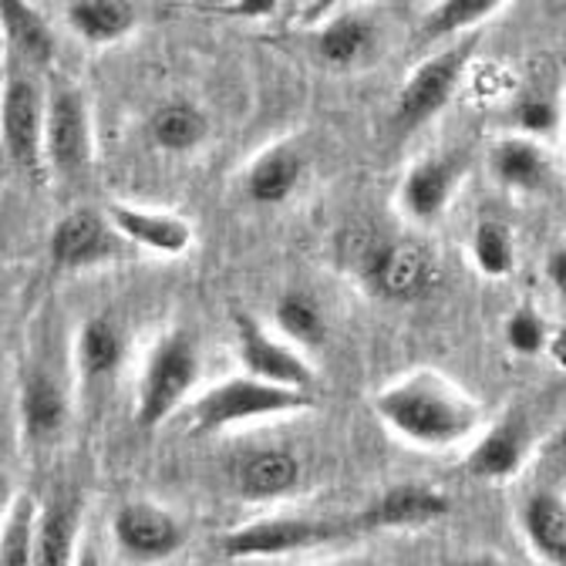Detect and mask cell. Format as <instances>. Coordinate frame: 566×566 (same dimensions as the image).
Wrapping results in <instances>:
<instances>
[{
  "label": "cell",
  "instance_id": "5b68a950",
  "mask_svg": "<svg viewBox=\"0 0 566 566\" xmlns=\"http://www.w3.org/2000/svg\"><path fill=\"white\" fill-rule=\"evenodd\" d=\"M350 520H307V516H273L256 520L250 526L233 530L223 536V553L233 559H256V556H283L321 546L327 539L347 536Z\"/></svg>",
  "mask_w": 566,
  "mask_h": 566
},
{
  "label": "cell",
  "instance_id": "6da1fadb",
  "mask_svg": "<svg viewBox=\"0 0 566 566\" xmlns=\"http://www.w3.org/2000/svg\"><path fill=\"white\" fill-rule=\"evenodd\" d=\"M375 411L401 439L429 449L452 446L479 424V405L436 375H418L385 388L375 398Z\"/></svg>",
  "mask_w": 566,
  "mask_h": 566
},
{
  "label": "cell",
  "instance_id": "f546056e",
  "mask_svg": "<svg viewBox=\"0 0 566 566\" xmlns=\"http://www.w3.org/2000/svg\"><path fill=\"white\" fill-rule=\"evenodd\" d=\"M34 530H38L34 503L28 495H21L11 506L4 533H0V566H34Z\"/></svg>",
  "mask_w": 566,
  "mask_h": 566
},
{
  "label": "cell",
  "instance_id": "d590c367",
  "mask_svg": "<svg viewBox=\"0 0 566 566\" xmlns=\"http://www.w3.org/2000/svg\"><path fill=\"white\" fill-rule=\"evenodd\" d=\"M75 566H102V556H98L92 546H82V549L75 553Z\"/></svg>",
  "mask_w": 566,
  "mask_h": 566
},
{
  "label": "cell",
  "instance_id": "7c38bea8",
  "mask_svg": "<svg viewBox=\"0 0 566 566\" xmlns=\"http://www.w3.org/2000/svg\"><path fill=\"white\" fill-rule=\"evenodd\" d=\"M465 172V159L459 153H446L436 159L418 163L401 182V206L415 220H436L449 206L459 179Z\"/></svg>",
  "mask_w": 566,
  "mask_h": 566
},
{
  "label": "cell",
  "instance_id": "83f0119b",
  "mask_svg": "<svg viewBox=\"0 0 566 566\" xmlns=\"http://www.w3.org/2000/svg\"><path fill=\"white\" fill-rule=\"evenodd\" d=\"M472 256L485 276H506L516 266V243L506 223L482 220L472 233Z\"/></svg>",
  "mask_w": 566,
  "mask_h": 566
},
{
  "label": "cell",
  "instance_id": "e575fe53",
  "mask_svg": "<svg viewBox=\"0 0 566 566\" xmlns=\"http://www.w3.org/2000/svg\"><path fill=\"white\" fill-rule=\"evenodd\" d=\"M546 350H549V358H553L559 368H566V327L553 331V337H549Z\"/></svg>",
  "mask_w": 566,
  "mask_h": 566
},
{
  "label": "cell",
  "instance_id": "d4e9b609",
  "mask_svg": "<svg viewBox=\"0 0 566 566\" xmlns=\"http://www.w3.org/2000/svg\"><path fill=\"white\" fill-rule=\"evenodd\" d=\"M206 115L186 102H169L163 108H156L149 132L156 138V146L166 153H189L206 138Z\"/></svg>",
  "mask_w": 566,
  "mask_h": 566
},
{
  "label": "cell",
  "instance_id": "ba28073f",
  "mask_svg": "<svg viewBox=\"0 0 566 566\" xmlns=\"http://www.w3.org/2000/svg\"><path fill=\"white\" fill-rule=\"evenodd\" d=\"M44 159L57 176H75L88 159V118L75 88H54L44 112Z\"/></svg>",
  "mask_w": 566,
  "mask_h": 566
},
{
  "label": "cell",
  "instance_id": "7a4b0ae2",
  "mask_svg": "<svg viewBox=\"0 0 566 566\" xmlns=\"http://www.w3.org/2000/svg\"><path fill=\"white\" fill-rule=\"evenodd\" d=\"M472 54H475V38L472 41L465 38L452 48L436 51L429 61H421L398 92L395 125L408 132V128L424 125L432 115H439L449 105V98L455 95Z\"/></svg>",
  "mask_w": 566,
  "mask_h": 566
},
{
  "label": "cell",
  "instance_id": "8fae6325",
  "mask_svg": "<svg viewBox=\"0 0 566 566\" xmlns=\"http://www.w3.org/2000/svg\"><path fill=\"white\" fill-rule=\"evenodd\" d=\"M237 340H240V361L250 378L291 391H311V368L297 350L270 340L247 314H237Z\"/></svg>",
  "mask_w": 566,
  "mask_h": 566
},
{
  "label": "cell",
  "instance_id": "603a6c76",
  "mask_svg": "<svg viewBox=\"0 0 566 566\" xmlns=\"http://www.w3.org/2000/svg\"><path fill=\"white\" fill-rule=\"evenodd\" d=\"M371 44H375V28L361 14H340V18L327 21V28L317 34V54L331 67L358 64Z\"/></svg>",
  "mask_w": 566,
  "mask_h": 566
},
{
  "label": "cell",
  "instance_id": "4fadbf2b",
  "mask_svg": "<svg viewBox=\"0 0 566 566\" xmlns=\"http://www.w3.org/2000/svg\"><path fill=\"white\" fill-rule=\"evenodd\" d=\"M112 250H115L112 227L98 217V212H88V209L67 212V217H61L51 230V260L67 270L92 266V263L112 256Z\"/></svg>",
  "mask_w": 566,
  "mask_h": 566
},
{
  "label": "cell",
  "instance_id": "ac0fdd59",
  "mask_svg": "<svg viewBox=\"0 0 566 566\" xmlns=\"http://www.w3.org/2000/svg\"><path fill=\"white\" fill-rule=\"evenodd\" d=\"M523 530L530 546L549 566H566V503L556 492L530 495L523 506Z\"/></svg>",
  "mask_w": 566,
  "mask_h": 566
},
{
  "label": "cell",
  "instance_id": "ffe728a7",
  "mask_svg": "<svg viewBox=\"0 0 566 566\" xmlns=\"http://www.w3.org/2000/svg\"><path fill=\"white\" fill-rule=\"evenodd\" d=\"M546 172L549 166H546L543 149L526 135L503 138L500 146L492 149V176L510 189H523V192L539 189L546 182Z\"/></svg>",
  "mask_w": 566,
  "mask_h": 566
},
{
  "label": "cell",
  "instance_id": "44dd1931",
  "mask_svg": "<svg viewBox=\"0 0 566 566\" xmlns=\"http://www.w3.org/2000/svg\"><path fill=\"white\" fill-rule=\"evenodd\" d=\"M64 14L67 24L88 44H112L122 34H128L135 24L132 4H122V0H71Z\"/></svg>",
  "mask_w": 566,
  "mask_h": 566
},
{
  "label": "cell",
  "instance_id": "30bf717a",
  "mask_svg": "<svg viewBox=\"0 0 566 566\" xmlns=\"http://www.w3.org/2000/svg\"><path fill=\"white\" fill-rule=\"evenodd\" d=\"M365 273L371 280V287L388 297V301H418L436 287V263L432 256L408 247V243H395V247H378L368 253Z\"/></svg>",
  "mask_w": 566,
  "mask_h": 566
},
{
  "label": "cell",
  "instance_id": "9c48e42d",
  "mask_svg": "<svg viewBox=\"0 0 566 566\" xmlns=\"http://www.w3.org/2000/svg\"><path fill=\"white\" fill-rule=\"evenodd\" d=\"M115 543L122 546L125 556L142 559V563H159L172 556L186 543V530L179 520H172L166 510L153 503H128L115 513L112 523Z\"/></svg>",
  "mask_w": 566,
  "mask_h": 566
},
{
  "label": "cell",
  "instance_id": "cb8c5ba5",
  "mask_svg": "<svg viewBox=\"0 0 566 566\" xmlns=\"http://www.w3.org/2000/svg\"><path fill=\"white\" fill-rule=\"evenodd\" d=\"M21 415H24V432L34 442H48L64 429V395L48 375H31L24 385L21 398Z\"/></svg>",
  "mask_w": 566,
  "mask_h": 566
},
{
  "label": "cell",
  "instance_id": "277c9868",
  "mask_svg": "<svg viewBox=\"0 0 566 566\" xmlns=\"http://www.w3.org/2000/svg\"><path fill=\"white\" fill-rule=\"evenodd\" d=\"M196 381V347L186 334H169L159 340L153 358L146 365L135 401V421L142 429H156V424L182 401V395Z\"/></svg>",
  "mask_w": 566,
  "mask_h": 566
},
{
  "label": "cell",
  "instance_id": "d6a6232c",
  "mask_svg": "<svg viewBox=\"0 0 566 566\" xmlns=\"http://www.w3.org/2000/svg\"><path fill=\"white\" fill-rule=\"evenodd\" d=\"M202 8L230 18H270L273 11H280L276 0H230V4H202Z\"/></svg>",
  "mask_w": 566,
  "mask_h": 566
},
{
  "label": "cell",
  "instance_id": "4dcf8cb0",
  "mask_svg": "<svg viewBox=\"0 0 566 566\" xmlns=\"http://www.w3.org/2000/svg\"><path fill=\"white\" fill-rule=\"evenodd\" d=\"M506 344L516 354H539L549 344V331H546V324H543V317L536 311L523 307L506 321Z\"/></svg>",
  "mask_w": 566,
  "mask_h": 566
},
{
  "label": "cell",
  "instance_id": "484cf974",
  "mask_svg": "<svg viewBox=\"0 0 566 566\" xmlns=\"http://www.w3.org/2000/svg\"><path fill=\"white\" fill-rule=\"evenodd\" d=\"M122 361V334L108 317H92L78 337V365L88 378H105Z\"/></svg>",
  "mask_w": 566,
  "mask_h": 566
},
{
  "label": "cell",
  "instance_id": "52a82bcc",
  "mask_svg": "<svg viewBox=\"0 0 566 566\" xmlns=\"http://www.w3.org/2000/svg\"><path fill=\"white\" fill-rule=\"evenodd\" d=\"M449 516V495L429 485H395L381 492L368 510L350 516V533H375V530H418Z\"/></svg>",
  "mask_w": 566,
  "mask_h": 566
},
{
  "label": "cell",
  "instance_id": "9a60e30c",
  "mask_svg": "<svg viewBox=\"0 0 566 566\" xmlns=\"http://www.w3.org/2000/svg\"><path fill=\"white\" fill-rule=\"evenodd\" d=\"M526 442H530V432H526L523 418L510 415L506 421H500L492 432H485L479 439V446L465 459V469L485 482L510 479L520 472V465L526 459Z\"/></svg>",
  "mask_w": 566,
  "mask_h": 566
},
{
  "label": "cell",
  "instance_id": "1f68e13d",
  "mask_svg": "<svg viewBox=\"0 0 566 566\" xmlns=\"http://www.w3.org/2000/svg\"><path fill=\"white\" fill-rule=\"evenodd\" d=\"M513 125L520 132L530 135H543L549 128H556V105L549 98H539V95H530V98H520L513 105Z\"/></svg>",
  "mask_w": 566,
  "mask_h": 566
},
{
  "label": "cell",
  "instance_id": "3957f363",
  "mask_svg": "<svg viewBox=\"0 0 566 566\" xmlns=\"http://www.w3.org/2000/svg\"><path fill=\"white\" fill-rule=\"evenodd\" d=\"M307 405H314L311 391L276 388V385H263L256 378H237V381H227V385H217L212 391H206L196 401L192 418H196L199 432H220V429H230V424L247 421V418L297 411Z\"/></svg>",
  "mask_w": 566,
  "mask_h": 566
},
{
  "label": "cell",
  "instance_id": "8d00e7d4",
  "mask_svg": "<svg viewBox=\"0 0 566 566\" xmlns=\"http://www.w3.org/2000/svg\"><path fill=\"white\" fill-rule=\"evenodd\" d=\"M4 510H11V485H8V479L0 475V513Z\"/></svg>",
  "mask_w": 566,
  "mask_h": 566
},
{
  "label": "cell",
  "instance_id": "5bb4252c",
  "mask_svg": "<svg viewBox=\"0 0 566 566\" xmlns=\"http://www.w3.org/2000/svg\"><path fill=\"white\" fill-rule=\"evenodd\" d=\"M297 482H301V459L283 446L250 452L237 469V489L243 500H253V503L280 500V495L294 492Z\"/></svg>",
  "mask_w": 566,
  "mask_h": 566
},
{
  "label": "cell",
  "instance_id": "836d02e7",
  "mask_svg": "<svg viewBox=\"0 0 566 566\" xmlns=\"http://www.w3.org/2000/svg\"><path fill=\"white\" fill-rule=\"evenodd\" d=\"M546 270H549V280L556 283V291H559V294L566 297V250L553 253V256H549V266H546Z\"/></svg>",
  "mask_w": 566,
  "mask_h": 566
},
{
  "label": "cell",
  "instance_id": "f1b7e54d",
  "mask_svg": "<svg viewBox=\"0 0 566 566\" xmlns=\"http://www.w3.org/2000/svg\"><path fill=\"white\" fill-rule=\"evenodd\" d=\"M503 4L500 0H446L439 4L429 18H424V38L429 41H442V38H452L459 31H469L475 24H482L489 14H495Z\"/></svg>",
  "mask_w": 566,
  "mask_h": 566
},
{
  "label": "cell",
  "instance_id": "8992f818",
  "mask_svg": "<svg viewBox=\"0 0 566 566\" xmlns=\"http://www.w3.org/2000/svg\"><path fill=\"white\" fill-rule=\"evenodd\" d=\"M41 125H44V112H41L38 88L24 78H11L4 88V102H0V138H4L11 163L31 179L41 176V156H44Z\"/></svg>",
  "mask_w": 566,
  "mask_h": 566
},
{
  "label": "cell",
  "instance_id": "7402d4cb",
  "mask_svg": "<svg viewBox=\"0 0 566 566\" xmlns=\"http://www.w3.org/2000/svg\"><path fill=\"white\" fill-rule=\"evenodd\" d=\"M0 28L8 44L31 64H48L54 54V38L48 24L24 4V0H0Z\"/></svg>",
  "mask_w": 566,
  "mask_h": 566
},
{
  "label": "cell",
  "instance_id": "4316f807",
  "mask_svg": "<svg viewBox=\"0 0 566 566\" xmlns=\"http://www.w3.org/2000/svg\"><path fill=\"white\" fill-rule=\"evenodd\" d=\"M276 324L301 347H324V340H327V321H324L317 301H311L301 291H291L276 301Z\"/></svg>",
  "mask_w": 566,
  "mask_h": 566
},
{
  "label": "cell",
  "instance_id": "2e32d148",
  "mask_svg": "<svg viewBox=\"0 0 566 566\" xmlns=\"http://www.w3.org/2000/svg\"><path fill=\"white\" fill-rule=\"evenodd\" d=\"M108 223L115 233L128 237L138 247L156 253H182L192 240V230L179 217H159V212H142L132 206H108Z\"/></svg>",
  "mask_w": 566,
  "mask_h": 566
},
{
  "label": "cell",
  "instance_id": "74e56055",
  "mask_svg": "<svg viewBox=\"0 0 566 566\" xmlns=\"http://www.w3.org/2000/svg\"><path fill=\"white\" fill-rule=\"evenodd\" d=\"M459 566H506L500 559H489V556H479V559H462Z\"/></svg>",
  "mask_w": 566,
  "mask_h": 566
},
{
  "label": "cell",
  "instance_id": "d6986e66",
  "mask_svg": "<svg viewBox=\"0 0 566 566\" xmlns=\"http://www.w3.org/2000/svg\"><path fill=\"white\" fill-rule=\"evenodd\" d=\"M301 172H304L301 156L294 149H287V146H276V149L263 153L250 166V172H247V196L253 202L276 206V202H283L297 189Z\"/></svg>",
  "mask_w": 566,
  "mask_h": 566
},
{
  "label": "cell",
  "instance_id": "e0dca14e",
  "mask_svg": "<svg viewBox=\"0 0 566 566\" xmlns=\"http://www.w3.org/2000/svg\"><path fill=\"white\" fill-rule=\"evenodd\" d=\"M78 503L57 495L38 520L34 530V566H75Z\"/></svg>",
  "mask_w": 566,
  "mask_h": 566
}]
</instances>
